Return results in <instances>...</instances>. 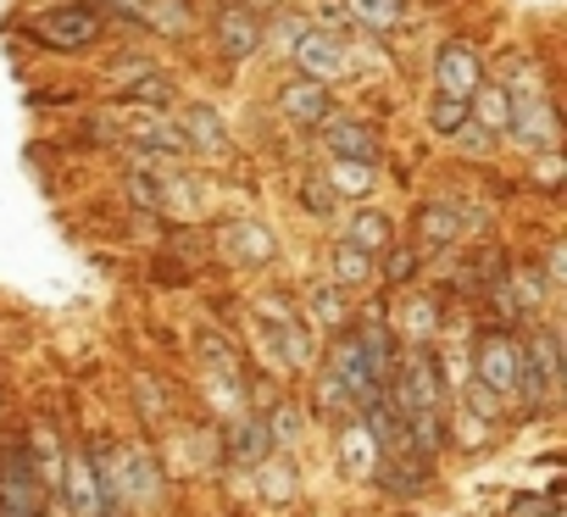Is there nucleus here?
Masks as SVG:
<instances>
[{
	"mask_svg": "<svg viewBox=\"0 0 567 517\" xmlns=\"http://www.w3.org/2000/svg\"><path fill=\"white\" fill-rule=\"evenodd\" d=\"M29 34L45 45V51H90L106 40V18L84 0H62V7H45L29 18Z\"/></svg>",
	"mask_w": 567,
	"mask_h": 517,
	"instance_id": "obj_1",
	"label": "nucleus"
},
{
	"mask_svg": "<svg viewBox=\"0 0 567 517\" xmlns=\"http://www.w3.org/2000/svg\"><path fill=\"white\" fill-rule=\"evenodd\" d=\"M45 511V478L34 467V451L23 440L0 445V517H40Z\"/></svg>",
	"mask_w": 567,
	"mask_h": 517,
	"instance_id": "obj_2",
	"label": "nucleus"
},
{
	"mask_svg": "<svg viewBox=\"0 0 567 517\" xmlns=\"http://www.w3.org/2000/svg\"><path fill=\"white\" fill-rule=\"evenodd\" d=\"M395 406H401V417H412V412H445V368H440V356L434 351H406L401 362H395V395H390Z\"/></svg>",
	"mask_w": 567,
	"mask_h": 517,
	"instance_id": "obj_3",
	"label": "nucleus"
},
{
	"mask_svg": "<svg viewBox=\"0 0 567 517\" xmlns=\"http://www.w3.org/2000/svg\"><path fill=\"white\" fill-rule=\"evenodd\" d=\"M256 334H261V351L278 362V368H307L312 362V334L307 323L284 307V301H256Z\"/></svg>",
	"mask_w": 567,
	"mask_h": 517,
	"instance_id": "obj_4",
	"label": "nucleus"
},
{
	"mask_svg": "<svg viewBox=\"0 0 567 517\" xmlns=\"http://www.w3.org/2000/svg\"><path fill=\"white\" fill-rule=\"evenodd\" d=\"M290 62L301 68V79H318V84H334L351 73V51H346V34L340 29H301L296 45H290Z\"/></svg>",
	"mask_w": 567,
	"mask_h": 517,
	"instance_id": "obj_5",
	"label": "nucleus"
},
{
	"mask_svg": "<svg viewBox=\"0 0 567 517\" xmlns=\"http://www.w3.org/2000/svg\"><path fill=\"white\" fill-rule=\"evenodd\" d=\"M517 351H523V340H512L506 329H484L478 345H473V384H484L495 401H512Z\"/></svg>",
	"mask_w": 567,
	"mask_h": 517,
	"instance_id": "obj_6",
	"label": "nucleus"
},
{
	"mask_svg": "<svg viewBox=\"0 0 567 517\" xmlns=\"http://www.w3.org/2000/svg\"><path fill=\"white\" fill-rule=\"evenodd\" d=\"M506 139L528 156L539 151H561V117L550 106V95H534V101H517L512 106V123H506Z\"/></svg>",
	"mask_w": 567,
	"mask_h": 517,
	"instance_id": "obj_7",
	"label": "nucleus"
},
{
	"mask_svg": "<svg viewBox=\"0 0 567 517\" xmlns=\"http://www.w3.org/2000/svg\"><path fill=\"white\" fill-rule=\"evenodd\" d=\"M329 373L340 379V390L351 395V406H357V412H362V406H368L379 390H390V384L373 373V362H368V351H362V340H357L351 329L334 340V362H329Z\"/></svg>",
	"mask_w": 567,
	"mask_h": 517,
	"instance_id": "obj_8",
	"label": "nucleus"
},
{
	"mask_svg": "<svg viewBox=\"0 0 567 517\" xmlns=\"http://www.w3.org/2000/svg\"><path fill=\"white\" fill-rule=\"evenodd\" d=\"M484 56L467 45V40H451L440 56H434V90L451 95V101H473V90L484 84Z\"/></svg>",
	"mask_w": 567,
	"mask_h": 517,
	"instance_id": "obj_9",
	"label": "nucleus"
},
{
	"mask_svg": "<svg viewBox=\"0 0 567 517\" xmlns=\"http://www.w3.org/2000/svg\"><path fill=\"white\" fill-rule=\"evenodd\" d=\"M278 112L290 117L296 128H323L334 117V101H329V90L318 79H290L278 90Z\"/></svg>",
	"mask_w": 567,
	"mask_h": 517,
	"instance_id": "obj_10",
	"label": "nucleus"
},
{
	"mask_svg": "<svg viewBox=\"0 0 567 517\" xmlns=\"http://www.w3.org/2000/svg\"><path fill=\"white\" fill-rule=\"evenodd\" d=\"M261 45H267V29L256 23L250 7H228V12L217 18V51H223L228 62H245V56H256Z\"/></svg>",
	"mask_w": 567,
	"mask_h": 517,
	"instance_id": "obj_11",
	"label": "nucleus"
},
{
	"mask_svg": "<svg viewBox=\"0 0 567 517\" xmlns=\"http://www.w3.org/2000/svg\"><path fill=\"white\" fill-rule=\"evenodd\" d=\"M467 112H473V117H467V128H478V134H484L489 145H495V139H506V123H512V101L501 95V84H495V79H484V84L473 90Z\"/></svg>",
	"mask_w": 567,
	"mask_h": 517,
	"instance_id": "obj_12",
	"label": "nucleus"
},
{
	"mask_svg": "<svg viewBox=\"0 0 567 517\" xmlns=\"http://www.w3.org/2000/svg\"><path fill=\"white\" fill-rule=\"evenodd\" d=\"M323 145H329V156L379 162V139H373V128L357 123V117H329V123H323Z\"/></svg>",
	"mask_w": 567,
	"mask_h": 517,
	"instance_id": "obj_13",
	"label": "nucleus"
},
{
	"mask_svg": "<svg viewBox=\"0 0 567 517\" xmlns=\"http://www.w3.org/2000/svg\"><path fill=\"white\" fill-rule=\"evenodd\" d=\"M223 250L234 256L239 268H261V262H272V234H267L261 223L239 217V223H228V228H223Z\"/></svg>",
	"mask_w": 567,
	"mask_h": 517,
	"instance_id": "obj_14",
	"label": "nucleus"
},
{
	"mask_svg": "<svg viewBox=\"0 0 567 517\" xmlns=\"http://www.w3.org/2000/svg\"><path fill=\"white\" fill-rule=\"evenodd\" d=\"M117 84L123 95H134L140 106H167L173 101V79L151 62H117Z\"/></svg>",
	"mask_w": 567,
	"mask_h": 517,
	"instance_id": "obj_15",
	"label": "nucleus"
},
{
	"mask_svg": "<svg viewBox=\"0 0 567 517\" xmlns=\"http://www.w3.org/2000/svg\"><path fill=\"white\" fill-rule=\"evenodd\" d=\"M228 456H234L239 467H261V462L272 456L267 417H250V412H239V417H234V428H228Z\"/></svg>",
	"mask_w": 567,
	"mask_h": 517,
	"instance_id": "obj_16",
	"label": "nucleus"
},
{
	"mask_svg": "<svg viewBox=\"0 0 567 517\" xmlns=\"http://www.w3.org/2000/svg\"><path fill=\"white\" fill-rule=\"evenodd\" d=\"M68 506L79 517H101L106 511V495H101V478H95V462L84 451L68 456Z\"/></svg>",
	"mask_w": 567,
	"mask_h": 517,
	"instance_id": "obj_17",
	"label": "nucleus"
},
{
	"mask_svg": "<svg viewBox=\"0 0 567 517\" xmlns=\"http://www.w3.org/2000/svg\"><path fill=\"white\" fill-rule=\"evenodd\" d=\"M178 128H184V145H189V151H206V156H228V128H223V117H217L212 106H184Z\"/></svg>",
	"mask_w": 567,
	"mask_h": 517,
	"instance_id": "obj_18",
	"label": "nucleus"
},
{
	"mask_svg": "<svg viewBox=\"0 0 567 517\" xmlns=\"http://www.w3.org/2000/svg\"><path fill=\"white\" fill-rule=\"evenodd\" d=\"M462 239V217H456V200H434L417 211V245L423 250H445Z\"/></svg>",
	"mask_w": 567,
	"mask_h": 517,
	"instance_id": "obj_19",
	"label": "nucleus"
},
{
	"mask_svg": "<svg viewBox=\"0 0 567 517\" xmlns=\"http://www.w3.org/2000/svg\"><path fill=\"white\" fill-rule=\"evenodd\" d=\"M334 195H351V200H362V195H373V184H379V162H351V156H329V178H323Z\"/></svg>",
	"mask_w": 567,
	"mask_h": 517,
	"instance_id": "obj_20",
	"label": "nucleus"
},
{
	"mask_svg": "<svg viewBox=\"0 0 567 517\" xmlns=\"http://www.w3.org/2000/svg\"><path fill=\"white\" fill-rule=\"evenodd\" d=\"M346 239H351L357 250H368V256H379V250H390V245H395V223H390L384 211H373V206H362L357 217H346Z\"/></svg>",
	"mask_w": 567,
	"mask_h": 517,
	"instance_id": "obj_21",
	"label": "nucleus"
},
{
	"mask_svg": "<svg viewBox=\"0 0 567 517\" xmlns=\"http://www.w3.org/2000/svg\"><path fill=\"white\" fill-rule=\"evenodd\" d=\"M523 351H528V362H534V373L545 384V401H556V390H561V334L556 329H539Z\"/></svg>",
	"mask_w": 567,
	"mask_h": 517,
	"instance_id": "obj_22",
	"label": "nucleus"
},
{
	"mask_svg": "<svg viewBox=\"0 0 567 517\" xmlns=\"http://www.w3.org/2000/svg\"><path fill=\"white\" fill-rule=\"evenodd\" d=\"M429 467H434V462H423V456H384L373 478H379L390 495H417V489L429 484Z\"/></svg>",
	"mask_w": 567,
	"mask_h": 517,
	"instance_id": "obj_23",
	"label": "nucleus"
},
{
	"mask_svg": "<svg viewBox=\"0 0 567 517\" xmlns=\"http://www.w3.org/2000/svg\"><path fill=\"white\" fill-rule=\"evenodd\" d=\"M329 279L346 285V290H351V285H368V279H373V256L357 250L351 239H340V245L329 250Z\"/></svg>",
	"mask_w": 567,
	"mask_h": 517,
	"instance_id": "obj_24",
	"label": "nucleus"
},
{
	"mask_svg": "<svg viewBox=\"0 0 567 517\" xmlns=\"http://www.w3.org/2000/svg\"><path fill=\"white\" fill-rule=\"evenodd\" d=\"M346 18L373 29V34H390L406 18V0H346Z\"/></svg>",
	"mask_w": 567,
	"mask_h": 517,
	"instance_id": "obj_25",
	"label": "nucleus"
},
{
	"mask_svg": "<svg viewBox=\"0 0 567 517\" xmlns=\"http://www.w3.org/2000/svg\"><path fill=\"white\" fill-rule=\"evenodd\" d=\"M307 307H312V318L323 323V329H346V318H351V296H346V285H312L307 290Z\"/></svg>",
	"mask_w": 567,
	"mask_h": 517,
	"instance_id": "obj_26",
	"label": "nucleus"
},
{
	"mask_svg": "<svg viewBox=\"0 0 567 517\" xmlns=\"http://www.w3.org/2000/svg\"><path fill=\"white\" fill-rule=\"evenodd\" d=\"M267 434H272V445H278V451H296V445H301V434H307L301 406H296V401H278V406H272V417H267Z\"/></svg>",
	"mask_w": 567,
	"mask_h": 517,
	"instance_id": "obj_27",
	"label": "nucleus"
},
{
	"mask_svg": "<svg viewBox=\"0 0 567 517\" xmlns=\"http://www.w3.org/2000/svg\"><path fill=\"white\" fill-rule=\"evenodd\" d=\"M467 117H473L467 101H451V95H434V101H429V128H434L440 139H456V134L467 128Z\"/></svg>",
	"mask_w": 567,
	"mask_h": 517,
	"instance_id": "obj_28",
	"label": "nucleus"
},
{
	"mask_svg": "<svg viewBox=\"0 0 567 517\" xmlns=\"http://www.w3.org/2000/svg\"><path fill=\"white\" fill-rule=\"evenodd\" d=\"M534 184L539 189H561V151H539L534 156Z\"/></svg>",
	"mask_w": 567,
	"mask_h": 517,
	"instance_id": "obj_29",
	"label": "nucleus"
},
{
	"mask_svg": "<svg viewBox=\"0 0 567 517\" xmlns=\"http://www.w3.org/2000/svg\"><path fill=\"white\" fill-rule=\"evenodd\" d=\"M395 285H406L412 273H417V250H401V245H390V268H384Z\"/></svg>",
	"mask_w": 567,
	"mask_h": 517,
	"instance_id": "obj_30",
	"label": "nucleus"
},
{
	"mask_svg": "<svg viewBox=\"0 0 567 517\" xmlns=\"http://www.w3.org/2000/svg\"><path fill=\"white\" fill-rule=\"evenodd\" d=\"M301 195H307V206H312V211H329V206H334V189H329V184H318V178H307V184H301Z\"/></svg>",
	"mask_w": 567,
	"mask_h": 517,
	"instance_id": "obj_31",
	"label": "nucleus"
},
{
	"mask_svg": "<svg viewBox=\"0 0 567 517\" xmlns=\"http://www.w3.org/2000/svg\"><path fill=\"white\" fill-rule=\"evenodd\" d=\"M556 511V495H545V500H512V517H550Z\"/></svg>",
	"mask_w": 567,
	"mask_h": 517,
	"instance_id": "obj_32",
	"label": "nucleus"
},
{
	"mask_svg": "<svg viewBox=\"0 0 567 517\" xmlns=\"http://www.w3.org/2000/svg\"><path fill=\"white\" fill-rule=\"evenodd\" d=\"M101 517H112V511H101Z\"/></svg>",
	"mask_w": 567,
	"mask_h": 517,
	"instance_id": "obj_33",
	"label": "nucleus"
}]
</instances>
